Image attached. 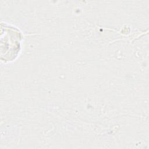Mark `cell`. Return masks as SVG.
<instances>
[{
  "mask_svg": "<svg viewBox=\"0 0 149 149\" xmlns=\"http://www.w3.org/2000/svg\"><path fill=\"white\" fill-rule=\"evenodd\" d=\"M1 25V60L4 63L15 61L22 49L23 35L17 27L6 23Z\"/></svg>",
  "mask_w": 149,
  "mask_h": 149,
  "instance_id": "obj_1",
  "label": "cell"
}]
</instances>
